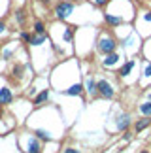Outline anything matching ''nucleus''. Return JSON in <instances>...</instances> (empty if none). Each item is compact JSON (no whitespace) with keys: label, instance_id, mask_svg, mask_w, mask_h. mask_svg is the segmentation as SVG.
<instances>
[{"label":"nucleus","instance_id":"obj_1","mask_svg":"<svg viewBox=\"0 0 151 153\" xmlns=\"http://www.w3.org/2000/svg\"><path fill=\"white\" fill-rule=\"evenodd\" d=\"M96 49L100 51L102 55H110V53H113L115 49H117V40H115L113 36H110V34H104V36L98 40Z\"/></svg>","mask_w":151,"mask_h":153},{"label":"nucleus","instance_id":"obj_2","mask_svg":"<svg viewBox=\"0 0 151 153\" xmlns=\"http://www.w3.org/2000/svg\"><path fill=\"white\" fill-rule=\"evenodd\" d=\"M74 2H70V0H64V2H59L55 6V17L59 21H64L68 19V17L72 15V11H74Z\"/></svg>","mask_w":151,"mask_h":153},{"label":"nucleus","instance_id":"obj_3","mask_svg":"<svg viewBox=\"0 0 151 153\" xmlns=\"http://www.w3.org/2000/svg\"><path fill=\"white\" fill-rule=\"evenodd\" d=\"M23 140H25V146H23L25 153H42V144H40V140L36 136L27 134V136H23Z\"/></svg>","mask_w":151,"mask_h":153},{"label":"nucleus","instance_id":"obj_4","mask_svg":"<svg viewBox=\"0 0 151 153\" xmlns=\"http://www.w3.org/2000/svg\"><path fill=\"white\" fill-rule=\"evenodd\" d=\"M98 97L102 98H113L115 97V87L108 79H98Z\"/></svg>","mask_w":151,"mask_h":153},{"label":"nucleus","instance_id":"obj_5","mask_svg":"<svg viewBox=\"0 0 151 153\" xmlns=\"http://www.w3.org/2000/svg\"><path fill=\"white\" fill-rule=\"evenodd\" d=\"M83 91H85V85L79 81V83H74V85H70L68 89H62V91H61V95H66V97H79Z\"/></svg>","mask_w":151,"mask_h":153},{"label":"nucleus","instance_id":"obj_6","mask_svg":"<svg viewBox=\"0 0 151 153\" xmlns=\"http://www.w3.org/2000/svg\"><path fill=\"white\" fill-rule=\"evenodd\" d=\"M115 127H117V131H127V128L130 127V115L129 114H119L117 115V121H115Z\"/></svg>","mask_w":151,"mask_h":153},{"label":"nucleus","instance_id":"obj_7","mask_svg":"<svg viewBox=\"0 0 151 153\" xmlns=\"http://www.w3.org/2000/svg\"><path fill=\"white\" fill-rule=\"evenodd\" d=\"M11 100H13V93H11V89L8 85H2L0 87V106L10 104Z\"/></svg>","mask_w":151,"mask_h":153},{"label":"nucleus","instance_id":"obj_8","mask_svg":"<svg viewBox=\"0 0 151 153\" xmlns=\"http://www.w3.org/2000/svg\"><path fill=\"white\" fill-rule=\"evenodd\" d=\"M121 61V57L117 55V53H110V55H106V57H104V61H102V66L104 68H113L115 66V64H117Z\"/></svg>","mask_w":151,"mask_h":153},{"label":"nucleus","instance_id":"obj_9","mask_svg":"<svg viewBox=\"0 0 151 153\" xmlns=\"http://www.w3.org/2000/svg\"><path fill=\"white\" fill-rule=\"evenodd\" d=\"M85 91L89 93V97L95 98L98 95V81L95 78H87V83H85Z\"/></svg>","mask_w":151,"mask_h":153},{"label":"nucleus","instance_id":"obj_10","mask_svg":"<svg viewBox=\"0 0 151 153\" xmlns=\"http://www.w3.org/2000/svg\"><path fill=\"white\" fill-rule=\"evenodd\" d=\"M147 127H151V117H142L134 123V132H144Z\"/></svg>","mask_w":151,"mask_h":153},{"label":"nucleus","instance_id":"obj_11","mask_svg":"<svg viewBox=\"0 0 151 153\" xmlns=\"http://www.w3.org/2000/svg\"><path fill=\"white\" fill-rule=\"evenodd\" d=\"M104 19H106L108 25H112V27H119L121 23H123V17H119V15H115V13H104Z\"/></svg>","mask_w":151,"mask_h":153},{"label":"nucleus","instance_id":"obj_12","mask_svg":"<svg viewBox=\"0 0 151 153\" xmlns=\"http://www.w3.org/2000/svg\"><path fill=\"white\" fill-rule=\"evenodd\" d=\"M47 100H49V89H44L38 97H34L32 104H34V106H42V104H45Z\"/></svg>","mask_w":151,"mask_h":153},{"label":"nucleus","instance_id":"obj_13","mask_svg":"<svg viewBox=\"0 0 151 153\" xmlns=\"http://www.w3.org/2000/svg\"><path fill=\"white\" fill-rule=\"evenodd\" d=\"M134 66H136V62H134V61H127L123 66L119 68V76H121V78H127V76L132 72V68H134Z\"/></svg>","mask_w":151,"mask_h":153},{"label":"nucleus","instance_id":"obj_14","mask_svg":"<svg viewBox=\"0 0 151 153\" xmlns=\"http://www.w3.org/2000/svg\"><path fill=\"white\" fill-rule=\"evenodd\" d=\"M45 38H47V34H32V38H30V44L32 48H38V45H42L45 42Z\"/></svg>","mask_w":151,"mask_h":153},{"label":"nucleus","instance_id":"obj_15","mask_svg":"<svg viewBox=\"0 0 151 153\" xmlns=\"http://www.w3.org/2000/svg\"><path fill=\"white\" fill-rule=\"evenodd\" d=\"M138 111L144 115V117H151V100H146L138 106Z\"/></svg>","mask_w":151,"mask_h":153},{"label":"nucleus","instance_id":"obj_16","mask_svg":"<svg viewBox=\"0 0 151 153\" xmlns=\"http://www.w3.org/2000/svg\"><path fill=\"white\" fill-rule=\"evenodd\" d=\"M34 136L38 140H44V142H49L51 140V134L47 131H44V128H34Z\"/></svg>","mask_w":151,"mask_h":153},{"label":"nucleus","instance_id":"obj_17","mask_svg":"<svg viewBox=\"0 0 151 153\" xmlns=\"http://www.w3.org/2000/svg\"><path fill=\"white\" fill-rule=\"evenodd\" d=\"M72 34H74V27H66L62 32V42H72Z\"/></svg>","mask_w":151,"mask_h":153},{"label":"nucleus","instance_id":"obj_18","mask_svg":"<svg viewBox=\"0 0 151 153\" xmlns=\"http://www.w3.org/2000/svg\"><path fill=\"white\" fill-rule=\"evenodd\" d=\"M34 34H47L42 21H34Z\"/></svg>","mask_w":151,"mask_h":153},{"label":"nucleus","instance_id":"obj_19","mask_svg":"<svg viewBox=\"0 0 151 153\" xmlns=\"http://www.w3.org/2000/svg\"><path fill=\"white\" fill-rule=\"evenodd\" d=\"M15 21L19 23V25H25V11H23V10L15 11Z\"/></svg>","mask_w":151,"mask_h":153},{"label":"nucleus","instance_id":"obj_20","mask_svg":"<svg viewBox=\"0 0 151 153\" xmlns=\"http://www.w3.org/2000/svg\"><path fill=\"white\" fill-rule=\"evenodd\" d=\"M19 38L23 40V42H27V44H28V42H30V38H32V36H30V34H28V32H25V30H23V32L19 34Z\"/></svg>","mask_w":151,"mask_h":153},{"label":"nucleus","instance_id":"obj_21","mask_svg":"<svg viewBox=\"0 0 151 153\" xmlns=\"http://www.w3.org/2000/svg\"><path fill=\"white\" fill-rule=\"evenodd\" d=\"M144 78H151V62L146 64V70H144Z\"/></svg>","mask_w":151,"mask_h":153},{"label":"nucleus","instance_id":"obj_22","mask_svg":"<svg viewBox=\"0 0 151 153\" xmlns=\"http://www.w3.org/2000/svg\"><path fill=\"white\" fill-rule=\"evenodd\" d=\"M11 55H13V51H11V49H4V53H2V57L6 59V61H8V59H10Z\"/></svg>","mask_w":151,"mask_h":153},{"label":"nucleus","instance_id":"obj_23","mask_svg":"<svg viewBox=\"0 0 151 153\" xmlns=\"http://www.w3.org/2000/svg\"><path fill=\"white\" fill-rule=\"evenodd\" d=\"M62 153H81L79 149H76V148H64V151Z\"/></svg>","mask_w":151,"mask_h":153},{"label":"nucleus","instance_id":"obj_24","mask_svg":"<svg viewBox=\"0 0 151 153\" xmlns=\"http://www.w3.org/2000/svg\"><path fill=\"white\" fill-rule=\"evenodd\" d=\"M21 72H23V68L19 66V64H17V66L13 68V76H21Z\"/></svg>","mask_w":151,"mask_h":153},{"label":"nucleus","instance_id":"obj_25","mask_svg":"<svg viewBox=\"0 0 151 153\" xmlns=\"http://www.w3.org/2000/svg\"><path fill=\"white\" fill-rule=\"evenodd\" d=\"M93 2H95L96 6H106V4L110 2V0H93Z\"/></svg>","mask_w":151,"mask_h":153},{"label":"nucleus","instance_id":"obj_26","mask_svg":"<svg viewBox=\"0 0 151 153\" xmlns=\"http://www.w3.org/2000/svg\"><path fill=\"white\" fill-rule=\"evenodd\" d=\"M4 32H6V23L0 21V34H4Z\"/></svg>","mask_w":151,"mask_h":153},{"label":"nucleus","instance_id":"obj_27","mask_svg":"<svg viewBox=\"0 0 151 153\" xmlns=\"http://www.w3.org/2000/svg\"><path fill=\"white\" fill-rule=\"evenodd\" d=\"M123 140H125V142H129V140H130V134H129V132H125V136H123Z\"/></svg>","mask_w":151,"mask_h":153},{"label":"nucleus","instance_id":"obj_28","mask_svg":"<svg viewBox=\"0 0 151 153\" xmlns=\"http://www.w3.org/2000/svg\"><path fill=\"white\" fill-rule=\"evenodd\" d=\"M140 153H151V151H147V149H142V151H140Z\"/></svg>","mask_w":151,"mask_h":153},{"label":"nucleus","instance_id":"obj_29","mask_svg":"<svg viewBox=\"0 0 151 153\" xmlns=\"http://www.w3.org/2000/svg\"><path fill=\"white\" fill-rule=\"evenodd\" d=\"M42 2H44V4H49V2H51V0H42Z\"/></svg>","mask_w":151,"mask_h":153},{"label":"nucleus","instance_id":"obj_30","mask_svg":"<svg viewBox=\"0 0 151 153\" xmlns=\"http://www.w3.org/2000/svg\"><path fill=\"white\" fill-rule=\"evenodd\" d=\"M0 115H2V108H0Z\"/></svg>","mask_w":151,"mask_h":153},{"label":"nucleus","instance_id":"obj_31","mask_svg":"<svg viewBox=\"0 0 151 153\" xmlns=\"http://www.w3.org/2000/svg\"><path fill=\"white\" fill-rule=\"evenodd\" d=\"M149 128H151V127H149Z\"/></svg>","mask_w":151,"mask_h":153}]
</instances>
